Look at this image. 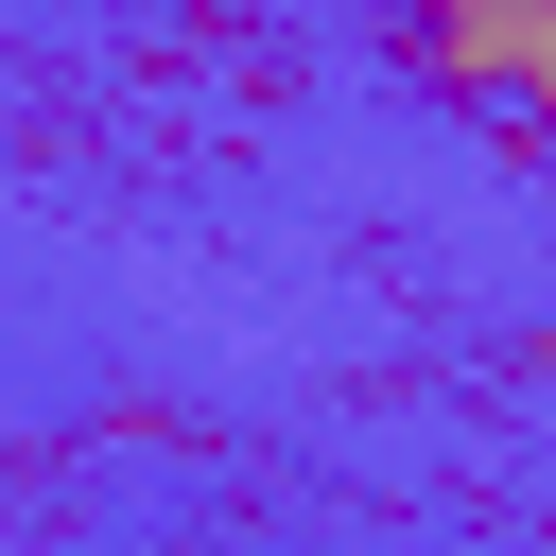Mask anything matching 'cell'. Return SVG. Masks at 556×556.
Returning <instances> with one entry per match:
<instances>
[{
    "label": "cell",
    "mask_w": 556,
    "mask_h": 556,
    "mask_svg": "<svg viewBox=\"0 0 556 556\" xmlns=\"http://www.w3.org/2000/svg\"><path fill=\"white\" fill-rule=\"evenodd\" d=\"M400 52H417V87H452L486 122H539L556 104V0H417Z\"/></svg>",
    "instance_id": "cell-1"
}]
</instances>
